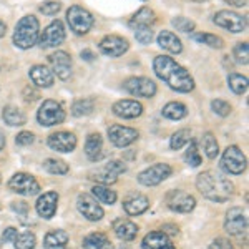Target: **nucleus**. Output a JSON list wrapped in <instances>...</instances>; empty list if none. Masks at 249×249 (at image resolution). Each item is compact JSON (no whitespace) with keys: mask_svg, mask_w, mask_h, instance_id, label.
Instances as JSON below:
<instances>
[{"mask_svg":"<svg viewBox=\"0 0 249 249\" xmlns=\"http://www.w3.org/2000/svg\"><path fill=\"white\" fill-rule=\"evenodd\" d=\"M153 70L156 77L163 80L171 90L178 91V93H190L195 90V80L190 75V71L168 55H158L153 60Z\"/></svg>","mask_w":249,"mask_h":249,"instance_id":"1","label":"nucleus"},{"mask_svg":"<svg viewBox=\"0 0 249 249\" xmlns=\"http://www.w3.org/2000/svg\"><path fill=\"white\" fill-rule=\"evenodd\" d=\"M196 188L206 199L214 203H224L232 196L234 186L228 178L218 171H203L196 178Z\"/></svg>","mask_w":249,"mask_h":249,"instance_id":"2","label":"nucleus"},{"mask_svg":"<svg viewBox=\"0 0 249 249\" xmlns=\"http://www.w3.org/2000/svg\"><path fill=\"white\" fill-rule=\"evenodd\" d=\"M40 35V23L34 15H25L18 20L14 32V43L20 50H29L37 43Z\"/></svg>","mask_w":249,"mask_h":249,"instance_id":"3","label":"nucleus"},{"mask_svg":"<svg viewBox=\"0 0 249 249\" xmlns=\"http://www.w3.org/2000/svg\"><path fill=\"white\" fill-rule=\"evenodd\" d=\"M67 22L70 25L71 32H75L77 35H85L90 32V29L93 27V15L90 14L87 9L80 5H71L67 10Z\"/></svg>","mask_w":249,"mask_h":249,"instance_id":"4","label":"nucleus"},{"mask_svg":"<svg viewBox=\"0 0 249 249\" xmlns=\"http://www.w3.org/2000/svg\"><path fill=\"white\" fill-rule=\"evenodd\" d=\"M65 120V110L55 100H45L37 111V122L42 126H55Z\"/></svg>","mask_w":249,"mask_h":249,"instance_id":"5","label":"nucleus"},{"mask_svg":"<svg viewBox=\"0 0 249 249\" xmlns=\"http://www.w3.org/2000/svg\"><path fill=\"white\" fill-rule=\"evenodd\" d=\"M126 171V166H124L123 161H120V160H111V161H108L103 168H98V170L91 171L90 175H88V178L93 179L98 184H113L116 183V179H118V176L122 175V173Z\"/></svg>","mask_w":249,"mask_h":249,"instance_id":"6","label":"nucleus"},{"mask_svg":"<svg viewBox=\"0 0 249 249\" xmlns=\"http://www.w3.org/2000/svg\"><path fill=\"white\" fill-rule=\"evenodd\" d=\"M213 22L216 23L221 29H226L232 32V34H241V32L246 30L248 27V20L243 15L236 14L232 10H219L218 14L214 15Z\"/></svg>","mask_w":249,"mask_h":249,"instance_id":"7","label":"nucleus"},{"mask_svg":"<svg viewBox=\"0 0 249 249\" xmlns=\"http://www.w3.org/2000/svg\"><path fill=\"white\" fill-rule=\"evenodd\" d=\"M221 168L231 175H241L246 170V156L238 146H228L221 158Z\"/></svg>","mask_w":249,"mask_h":249,"instance_id":"8","label":"nucleus"},{"mask_svg":"<svg viewBox=\"0 0 249 249\" xmlns=\"http://www.w3.org/2000/svg\"><path fill=\"white\" fill-rule=\"evenodd\" d=\"M173 173V168L166 163H156L153 166L146 168L138 175V183L143 186H156L163 183L166 178H170Z\"/></svg>","mask_w":249,"mask_h":249,"instance_id":"9","label":"nucleus"},{"mask_svg":"<svg viewBox=\"0 0 249 249\" xmlns=\"http://www.w3.org/2000/svg\"><path fill=\"white\" fill-rule=\"evenodd\" d=\"M123 88L133 96L153 98L156 95V83L146 77H131L123 83Z\"/></svg>","mask_w":249,"mask_h":249,"instance_id":"10","label":"nucleus"},{"mask_svg":"<svg viewBox=\"0 0 249 249\" xmlns=\"http://www.w3.org/2000/svg\"><path fill=\"white\" fill-rule=\"evenodd\" d=\"M9 188L17 195L23 196H34L40 191L38 181L29 173H15L9 181Z\"/></svg>","mask_w":249,"mask_h":249,"instance_id":"11","label":"nucleus"},{"mask_svg":"<svg viewBox=\"0 0 249 249\" xmlns=\"http://www.w3.org/2000/svg\"><path fill=\"white\" fill-rule=\"evenodd\" d=\"M65 40V27L60 20H53L42 34L38 35V45L42 48H53Z\"/></svg>","mask_w":249,"mask_h":249,"instance_id":"12","label":"nucleus"},{"mask_svg":"<svg viewBox=\"0 0 249 249\" xmlns=\"http://www.w3.org/2000/svg\"><path fill=\"white\" fill-rule=\"evenodd\" d=\"M166 206L175 213H191L196 206V199L181 190H173L164 198Z\"/></svg>","mask_w":249,"mask_h":249,"instance_id":"13","label":"nucleus"},{"mask_svg":"<svg viewBox=\"0 0 249 249\" xmlns=\"http://www.w3.org/2000/svg\"><path fill=\"white\" fill-rule=\"evenodd\" d=\"M224 230L231 236H241L248 230V218L241 208H230L224 218Z\"/></svg>","mask_w":249,"mask_h":249,"instance_id":"14","label":"nucleus"},{"mask_svg":"<svg viewBox=\"0 0 249 249\" xmlns=\"http://www.w3.org/2000/svg\"><path fill=\"white\" fill-rule=\"evenodd\" d=\"M138 130L135 128H128V126H122V124H111L108 128V138L110 142L118 148H124L130 146L131 143H135L138 140Z\"/></svg>","mask_w":249,"mask_h":249,"instance_id":"15","label":"nucleus"},{"mask_svg":"<svg viewBox=\"0 0 249 249\" xmlns=\"http://www.w3.org/2000/svg\"><path fill=\"white\" fill-rule=\"evenodd\" d=\"M100 52L107 57H122L128 52L130 43L126 38L120 37V35H107L105 38L100 42Z\"/></svg>","mask_w":249,"mask_h":249,"instance_id":"16","label":"nucleus"},{"mask_svg":"<svg viewBox=\"0 0 249 249\" xmlns=\"http://www.w3.org/2000/svg\"><path fill=\"white\" fill-rule=\"evenodd\" d=\"M52 71L57 75L60 80H68L71 75V57L63 50H57L48 57Z\"/></svg>","mask_w":249,"mask_h":249,"instance_id":"17","label":"nucleus"},{"mask_svg":"<svg viewBox=\"0 0 249 249\" xmlns=\"http://www.w3.org/2000/svg\"><path fill=\"white\" fill-rule=\"evenodd\" d=\"M77 208L80 211V214L83 218H87L88 221H100L103 218V208L100 206L98 201L90 195H80L77 199Z\"/></svg>","mask_w":249,"mask_h":249,"instance_id":"18","label":"nucleus"},{"mask_svg":"<svg viewBox=\"0 0 249 249\" xmlns=\"http://www.w3.org/2000/svg\"><path fill=\"white\" fill-rule=\"evenodd\" d=\"M48 146L60 153H70L77 148V136L70 131H57L48 136Z\"/></svg>","mask_w":249,"mask_h":249,"instance_id":"19","label":"nucleus"},{"mask_svg":"<svg viewBox=\"0 0 249 249\" xmlns=\"http://www.w3.org/2000/svg\"><path fill=\"white\" fill-rule=\"evenodd\" d=\"M57 204H58V193L55 191H48V193H43L42 196L37 199V213L40 218L43 219H52L57 213Z\"/></svg>","mask_w":249,"mask_h":249,"instance_id":"20","label":"nucleus"},{"mask_svg":"<svg viewBox=\"0 0 249 249\" xmlns=\"http://www.w3.org/2000/svg\"><path fill=\"white\" fill-rule=\"evenodd\" d=\"M111 111L120 118L133 120L143 113V105L140 102H136V100H120L113 105Z\"/></svg>","mask_w":249,"mask_h":249,"instance_id":"21","label":"nucleus"},{"mask_svg":"<svg viewBox=\"0 0 249 249\" xmlns=\"http://www.w3.org/2000/svg\"><path fill=\"white\" fill-rule=\"evenodd\" d=\"M148 208H150V199H148L146 196L140 195V193H131V195H128L123 201V210L130 216L143 214Z\"/></svg>","mask_w":249,"mask_h":249,"instance_id":"22","label":"nucleus"},{"mask_svg":"<svg viewBox=\"0 0 249 249\" xmlns=\"http://www.w3.org/2000/svg\"><path fill=\"white\" fill-rule=\"evenodd\" d=\"M142 249H176L170 236L163 231H151L142 241Z\"/></svg>","mask_w":249,"mask_h":249,"instance_id":"23","label":"nucleus"},{"mask_svg":"<svg viewBox=\"0 0 249 249\" xmlns=\"http://www.w3.org/2000/svg\"><path fill=\"white\" fill-rule=\"evenodd\" d=\"M29 75L30 80L34 82V85L38 88H50L55 82L53 71L45 65H34L30 68Z\"/></svg>","mask_w":249,"mask_h":249,"instance_id":"24","label":"nucleus"},{"mask_svg":"<svg viewBox=\"0 0 249 249\" xmlns=\"http://www.w3.org/2000/svg\"><path fill=\"white\" fill-rule=\"evenodd\" d=\"M113 231L120 239L123 241H133L138 234V226L130 219H116L113 223Z\"/></svg>","mask_w":249,"mask_h":249,"instance_id":"25","label":"nucleus"},{"mask_svg":"<svg viewBox=\"0 0 249 249\" xmlns=\"http://www.w3.org/2000/svg\"><path fill=\"white\" fill-rule=\"evenodd\" d=\"M156 40H158V45L161 47L163 50H166L168 53H181V52H183L181 40H179L170 30L160 32V35H158V38H156Z\"/></svg>","mask_w":249,"mask_h":249,"instance_id":"26","label":"nucleus"},{"mask_svg":"<svg viewBox=\"0 0 249 249\" xmlns=\"http://www.w3.org/2000/svg\"><path fill=\"white\" fill-rule=\"evenodd\" d=\"M85 155L90 161H98L103 155V142L100 133H90L85 142Z\"/></svg>","mask_w":249,"mask_h":249,"instance_id":"27","label":"nucleus"},{"mask_svg":"<svg viewBox=\"0 0 249 249\" xmlns=\"http://www.w3.org/2000/svg\"><path fill=\"white\" fill-rule=\"evenodd\" d=\"M156 22V14L150 7H142L136 14L133 15V18L130 20V27L131 29H140V27H151Z\"/></svg>","mask_w":249,"mask_h":249,"instance_id":"28","label":"nucleus"},{"mask_svg":"<svg viewBox=\"0 0 249 249\" xmlns=\"http://www.w3.org/2000/svg\"><path fill=\"white\" fill-rule=\"evenodd\" d=\"M68 244V234L63 230H53L47 232L43 239V248L45 249H65Z\"/></svg>","mask_w":249,"mask_h":249,"instance_id":"29","label":"nucleus"},{"mask_svg":"<svg viewBox=\"0 0 249 249\" xmlns=\"http://www.w3.org/2000/svg\"><path fill=\"white\" fill-rule=\"evenodd\" d=\"M111 243L103 232H91L83 238V249H110Z\"/></svg>","mask_w":249,"mask_h":249,"instance_id":"30","label":"nucleus"},{"mask_svg":"<svg viewBox=\"0 0 249 249\" xmlns=\"http://www.w3.org/2000/svg\"><path fill=\"white\" fill-rule=\"evenodd\" d=\"M161 115L168 120L178 122V120H183L184 116L188 115V108H186V105H183L181 102H170L168 105L163 107Z\"/></svg>","mask_w":249,"mask_h":249,"instance_id":"31","label":"nucleus"},{"mask_svg":"<svg viewBox=\"0 0 249 249\" xmlns=\"http://www.w3.org/2000/svg\"><path fill=\"white\" fill-rule=\"evenodd\" d=\"M91 195L96 201L103 203V204H115L116 201V193L113 190H110L105 184H96L91 188Z\"/></svg>","mask_w":249,"mask_h":249,"instance_id":"32","label":"nucleus"},{"mask_svg":"<svg viewBox=\"0 0 249 249\" xmlns=\"http://www.w3.org/2000/svg\"><path fill=\"white\" fill-rule=\"evenodd\" d=\"M3 122L9 124V126H22L25 123V115L17 107L9 105L3 108Z\"/></svg>","mask_w":249,"mask_h":249,"instance_id":"33","label":"nucleus"},{"mask_svg":"<svg viewBox=\"0 0 249 249\" xmlns=\"http://www.w3.org/2000/svg\"><path fill=\"white\" fill-rule=\"evenodd\" d=\"M228 85L236 95H244L248 91V78L241 73L228 75Z\"/></svg>","mask_w":249,"mask_h":249,"instance_id":"34","label":"nucleus"},{"mask_svg":"<svg viewBox=\"0 0 249 249\" xmlns=\"http://www.w3.org/2000/svg\"><path fill=\"white\" fill-rule=\"evenodd\" d=\"M201 144H203V150H204V153H206V156L210 160H214L216 156H218L219 153V144L218 142H216V138H214V135L213 133H204L203 135V138H201Z\"/></svg>","mask_w":249,"mask_h":249,"instance_id":"35","label":"nucleus"},{"mask_svg":"<svg viewBox=\"0 0 249 249\" xmlns=\"http://www.w3.org/2000/svg\"><path fill=\"white\" fill-rule=\"evenodd\" d=\"M191 38L195 42H199L203 45H208L211 48H223L224 47V40L218 37V35H213V34H191Z\"/></svg>","mask_w":249,"mask_h":249,"instance_id":"36","label":"nucleus"},{"mask_svg":"<svg viewBox=\"0 0 249 249\" xmlns=\"http://www.w3.org/2000/svg\"><path fill=\"white\" fill-rule=\"evenodd\" d=\"M95 108V102L91 98H82L77 100L71 107V115L73 116H87L93 111Z\"/></svg>","mask_w":249,"mask_h":249,"instance_id":"37","label":"nucleus"},{"mask_svg":"<svg viewBox=\"0 0 249 249\" xmlns=\"http://www.w3.org/2000/svg\"><path fill=\"white\" fill-rule=\"evenodd\" d=\"M190 142H191V131L190 130H178L171 136L170 146H171V150L178 151V150H181L183 146H186Z\"/></svg>","mask_w":249,"mask_h":249,"instance_id":"38","label":"nucleus"},{"mask_svg":"<svg viewBox=\"0 0 249 249\" xmlns=\"http://www.w3.org/2000/svg\"><path fill=\"white\" fill-rule=\"evenodd\" d=\"M35 244H37V239H35L34 232H30V231L17 234V238L14 241L15 249H34Z\"/></svg>","mask_w":249,"mask_h":249,"instance_id":"39","label":"nucleus"},{"mask_svg":"<svg viewBox=\"0 0 249 249\" xmlns=\"http://www.w3.org/2000/svg\"><path fill=\"white\" fill-rule=\"evenodd\" d=\"M43 168L52 173V175H67L68 173V164L62 160H55V158H48L43 161Z\"/></svg>","mask_w":249,"mask_h":249,"instance_id":"40","label":"nucleus"},{"mask_svg":"<svg viewBox=\"0 0 249 249\" xmlns=\"http://www.w3.org/2000/svg\"><path fill=\"white\" fill-rule=\"evenodd\" d=\"M184 160H186V163L190 164V166L193 168H196V166H199L201 164V155H199V151H198V144H196V142H190V146H188V150H186V155H184Z\"/></svg>","mask_w":249,"mask_h":249,"instance_id":"41","label":"nucleus"},{"mask_svg":"<svg viewBox=\"0 0 249 249\" xmlns=\"http://www.w3.org/2000/svg\"><path fill=\"white\" fill-rule=\"evenodd\" d=\"M232 57L239 65H248L249 63V47L248 42H241L232 48Z\"/></svg>","mask_w":249,"mask_h":249,"instance_id":"42","label":"nucleus"},{"mask_svg":"<svg viewBox=\"0 0 249 249\" xmlns=\"http://www.w3.org/2000/svg\"><path fill=\"white\" fill-rule=\"evenodd\" d=\"M173 27H175L178 32H183V34H191L193 30H195V22L186 17H175L171 20Z\"/></svg>","mask_w":249,"mask_h":249,"instance_id":"43","label":"nucleus"},{"mask_svg":"<svg viewBox=\"0 0 249 249\" xmlns=\"http://www.w3.org/2000/svg\"><path fill=\"white\" fill-rule=\"evenodd\" d=\"M135 37L138 43L148 45L153 40V30H151V27H140V29H135Z\"/></svg>","mask_w":249,"mask_h":249,"instance_id":"44","label":"nucleus"},{"mask_svg":"<svg viewBox=\"0 0 249 249\" xmlns=\"http://www.w3.org/2000/svg\"><path fill=\"white\" fill-rule=\"evenodd\" d=\"M211 108H213V111H214L216 115H219V116H228L231 113V105H230V103L224 102V100H219V98L213 100Z\"/></svg>","mask_w":249,"mask_h":249,"instance_id":"45","label":"nucleus"},{"mask_svg":"<svg viewBox=\"0 0 249 249\" xmlns=\"http://www.w3.org/2000/svg\"><path fill=\"white\" fill-rule=\"evenodd\" d=\"M60 9H62V5L58 2H53V0H48V2H43L40 5V12L43 15H55Z\"/></svg>","mask_w":249,"mask_h":249,"instance_id":"46","label":"nucleus"},{"mask_svg":"<svg viewBox=\"0 0 249 249\" xmlns=\"http://www.w3.org/2000/svg\"><path fill=\"white\" fill-rule=\"evenodd\" d=\"M35 136L34 133H30V131H20L17 135V138H15V143L18 144V146H29V144L34 143Z\"/></svg>","mask_w":249,"mask_h":249,"instance_id":"47","label":"nucleus"},{"mask_svg":"<svg viewBox=\"0 0 249 249\" xmlns=\"http://www.w3.org/2000/svg\"><path fill=\"white\" fill-rule=\"evenodd\" d=\"M208 249H234V248H232V243H231L230 239H226V238H216L210 244V248H208Z\"/></svg>","mask_w":249,"mask_h":249,"instance_id":"48","label":"nucleus"},{"mask_svg":"<svg viewBox=\"0 0 249 249\" xmlns=\"http://www.w3.org/2000/svg\"><path fill=\"white\" fill-rule=\"evenodd\" d=\"M12 210L17 213V214L25 218V216L29 214V204L25 201H15V203H12Z\"/></svg>","mask_w":249,"mask_h":249,"instance_id":"49","label":"nucleus"},{"mask_svg":"<svg viewBox=\"0 0 249 249\" xmlns=\"http://www.w3.org/2000/svg\"><path fill=\"white\" fill-rule=\"evenodd\" d=\"M37 98H38V93L32 87H27L25 90H23V100H25V102H35Z\"/></svg>","mask_w":249,"mask_h":249,"instance_id":"50","label":"nucleus"},{"mask_svg":"<svg viewBox=\"0 0 249 249\" xmlns=\"http://www.w3.org/2000/svg\"><path fill=\"white\" fill-rule=\"evenodd\" d=\"M15 238H17V230H15V228H7V230L3 231V241L14 243Z\"/></svg>","mask_w":249,"mask_h":249,"instance_id":"51","label":"nucleus"},{"mask_svg":"<svg viewBox=\"0 0 249 249\" xmlns=\"http://www.w3.org/2000/svg\"><path fill=\"white\" fill-rule=\"evenodd\" d=\"M161 231L164 232V234H171V236H176V234H178V226H175V224H164Z\"/></svg>","mask_w":249,"mask_h":249,"instance_id":"52","label":"nucleus"},{"mask_svg":"<svg viewBox=\"0 0 249 249\" xmlns=\"http://www.w3.org/2000/svg\"><path fill=\"white\" fill-rule=\"evenodd\" d=\"M80 55H82V58L87 60V62H93V60H95V53L91 50H88V48L82 50V53H80Z\"/></svg>","mask_w":249,"mask_h":249,"instance_id":"53","label":"nucleus"},{"mask_svg":"<svg viewBox=\"0 0 249 249\" xmlns=\"http://www.w3.org/2000/svg\"><path fill=\"white\" fill-rule=\"evenodd\" d=\"M226 3H230L232 7H244L246 5V0H224Z\"/></svg>","mask_w":249,"mask_h":249,"instance_id":"54","label":"nucleus"},{"mask_svg":"<svg viewBox=\"0 0 249 249\" xmlns=\"http://www.w3.org/2000/svg\"><path fill=\"white\" fill-rule=\"evenodd\" d=\"M5 32H7V25L3 23V20H0V38L5 37Z\"/></svg>","mask_w":249,"mask_h":249,"instance_id":"55","label":"nucleus"},{"mask_svg":"<svg viewBox=\"0 0 249 249\" xmlns=\"http://www.w3.org/2000/svg\"><path fill=\"white\" fill-rule=\"evenodd\" d=\"M3 146H5V136L0 131V150H3Z\"/></svg>","mask_w":249,"mask_h":249,"instance_id":"56","label":"nucleus"},{"mask_svg":"<svg viewBox=\"0 0 249 249\" xmlns=\"http://www.w3.org/2000/svg\"><path fill=\"white\" fill-rule=\"evenodd\" d=\"M190 2H196V3H203V2H208V0H190Z\"/></svg>","mask_w":249,"mask_h":249,"instance_id":"57","label":"nucleus"},{"mask_svg":"<svg viewBox=\"0 0 249 249\" xmlns=\"http://www.w3.org/2000/svg\"><path fill=\"white\" fill-rule=\"evenodd\" d=\"M116 249H130V248H123V246H120V248H116Z\"/></svg>","mask_w":249,"mask_h":249,"instance_id":"58","label":"nucleus"},{"mask_svg":"<svg viewBox=\"0 0 249 249\" xmlns=\"http://www.w3.org/2000/svg\"><path fill=\"white\" fill-rule=\"evenodd\" d=\"M143 2H146V0H143Z\"/></svg>","mask_w":249,"mask_h":249,"instance_id":"59","label":"nucleus"}]
</instances>
